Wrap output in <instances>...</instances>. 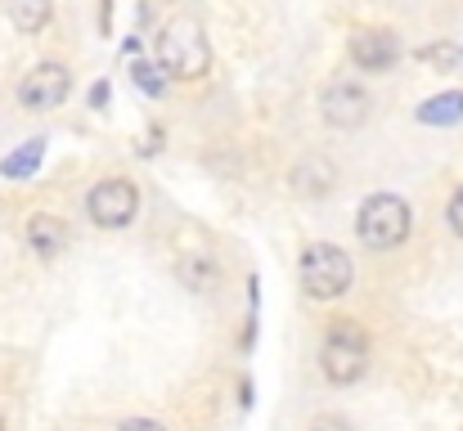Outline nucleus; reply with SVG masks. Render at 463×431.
I'll return each instance as SVG.
<instances>
[{
  "instance_id": "17",
  "label": "nucleus",
  "mask_w": 463,
  "mask_h": 431,
  "mask_svg": "<svg viewBox=\"0 0 463 431\" xmlns=\"http://www.w3.org/2000/svg\"><path fill=\"white\" fill-rule=\"evenodd\" d=\"M310 431H351V423H342V418H333V414H324V418H315Z\"/></svg>"
},
{
  "instance_id": "11",
  "label": "nucleus",
  "mask_w": 463,
  "mask_h": 431,
  "mask_svg": "<svg viewBox=\"0 0 463 431\" xmlns=\"http://www.w3.org/2000/svg\"><path fill=\"white\" fill-rule=\"evenodd\" d=\"M423 126H455L463 122V95L459 90H446V95H432V99H423L419 104V113H414Z\"/></svg>"
},
{
  "instance_id": "18",
  "label": "nucleus",
  "mask_w": 463,
  "mask_h": 431,
  "mask_svg": "<svg viewBox=\"0 0 463 431\" xmlns=\"http://www.w3.org/2000/svg\"><path fill=\"white\" fill-rule=\"evenodd\" d=\"M118 431H166L162 423H154V418H131V423H122Z\"/></svg>"
},
{
  "instance_id": "2",
  "label": "nucleus",
  "mask_w": 463,
  "mask_h": 431,
  "mask_svg": "<svg viewBox=\"0 0 463 431\" xmlns=\"http://www.w3.org/2000/svg\"><path fill=\"white\" fill-rule=\"evenodd\" d=\"M319 369H324V378L337 382V387L360 382L364 369H369V337H364V328L351 323V319H337V323L328 328L324 346H319Z\"/></svg>"
},
{
  "instance_id": "5",
  "label": "nucleus",
  "mask_w": 463,
  "mask_h": 431,
  "mask_svg": "<svg viewBox=\"0 0 463 431\" xmlns=\"http://www.w3.org/2000/svg\"><path fill=\"white\" fill-rule=\"evenodd\" d=\"M140 211V193L131 180H99L90 193H86V216L99 225V230H122L131 225Z\"/></svg>"
},
{
  "instance_id": "10",
  "label": "nucleus",
  "mask_w": 463,
  "mask_h": 431,
  "mask_svg": "<svg viewBox=\"0 0 463 431\" xmlns=\"http://www.w3.org/2000/svg\"><path fill=\"white\" fill-rule=\"evenodd\" d=\"M27 248L50 261V257H59V252L68 248V230H63L54 216H32V220H27Z\"/></svg>"
},
{
  "instance_id": "20",
  "label": "nucleus",
  "mask_w": 463,
  "mask_h": 431,
  "mask_svg": "<svg viewBox=\"0 0 463 431\" xmlns=\"http://www.w3.org/2000/svg\"><path fill=\"white\" fill-rule=\"evenodd\" d=\"M0 431H5V423H0Z\"/></svg>"
},
{
  "instance_id": "8",
  "label": "nucleus",
  "mask_w": 463,
  "mask_h": 431,
  "mask_svg": "<svg viewBox=\"0 0 463 431\" xmlns=\"http://www.w3.org/2000/svg\"><path fill=\"white\" fill-rule=\"evenodd\" d=\"M396 59H401V36H396V32L364 27V32L351 36V63H355L360 72H387Z\"/></svg>"
},
{
  "instance_id": "9",
  "label": "nucleus",
  "mask_w": 463,
  "mask_h": 431,
  "mask_svg": "<svg viewBox=\"0 0 463 431\" xmlns=\"http://www.w3.org/2000/svg\"><path fill=\"white\" fill-rule=\"evenodd\" d=\"M333 180H337V171L324 157H307L293 166V193H302V198H324L333 189Z\"/></svg>"
},
{
  "instance_id": "1",
  "label": "nucleus",
  "mask_w": 463,
  "mask_h": 431,
  "mask_svg": "<svg viewBox=\"0 0 463 431\" xmlns=\"http://www.w3.org/2000/svg\"><path fill=\"white\" fill-rule=\"evenodd\" d=\"M207 63H212V45H207L203 23L189 18V14L171 18V23L162 27V36H157V68H162L166 77L194 81V77L207 72Z\"/></svg>"
},
{
  "instance_id": "12",
  "label": "nucleus",
  "mask_w": 463,
  "mask_h": 431,
  "mask_svg": "<svg viewBox=\"0 0 463 431\" xmlns=\"http://www.w3.org/2000/svg\"><path fill=\"white\" fill-rule=\"evenodd\" d=\"M41 157H45V140H27L23 148H14V153L0 162V171H5L9 180H27V175H36Z\"/></svg>"
},
{
  "instance_id": "6",
  "label": "nucleus",
  "mask_w": 463,
  "mask_h": 431,
  "mask_svg": "<svg viewBox=\"0 0 463 431\" xmlns=\"http://www.w3.org/2000/svg\"><path fill=\"white\" fill-rule=\"evenodd\" d=\"M68 90H72V72L63 63H36L18 81V104L27 113H50V108H59L68 99Z\"/></svg>"
},
{
  "instance_id": "16",
  "label": "nucleus",
  "mask_w": 463,
  "mask_h": 431,
  "mask_svg": "<svg viewBox=\"0 0 463 431\" xmlns=\"http://www.w3.org/2000/svg\"><path fill=\"white\" fill-rule=\"evenodd\" d=\"M446 220H450V230L463 239V189H455V198L446 202Z\"/></svg>"
},
{
  "instance_id": "7",
  "label": "nucleus",
  "mask_w": 463,
  "mask_h": 431,
  "mask_svg": "<svg viewBox=\"0 0 463 431\" xmlns=\"http://www.w3.org/2000/svg\"><path fill=\"white\" fill-rule=\"evenodd\" d=\"M369 104H373V99H369V90H364L360 81H333V86L324 90V99H319V113H324L328 126L355 131V126H364Z\"/></svg>"
},
{
  "instance_id": "14",
  "label": "nucleus",
  "mask_w": 463,
  "mask_h": 431,
  "mask_svg": "<svg viewBox=\"0 0 463 431\" xmlns=\"http://www.w3.org/2000/svg\"><path fill=\"white\" fill-rule=\"evenodd\" d=\"M419 59L432 63L437 72H463V50L459 45H428V50H419Z\"/></svg>"
},
{
  "instance_id": "15",
  "label": "nucleus",
  "mask_w": 463,
  "mask_h": 431,
  "mask_svg": "<svg viewBox=\"0 0 463 431\" xmlns=\"http://www.w3.org/2000/svg\"><path fill=\"white\" fill-rule=\"evenodd\" d=\"M131 81H136L145 95H162V90H166V72H162L157 63H145V59L131 68Z\"/></svg>"
},
{
  "instance_id": "4",
  "label": "nucleus",
  "mask_w": 463,
  "mask_h": 431,
  "mask_svg": "<svg viewBox=\"0 0 463 431\" xmlns=\"http://www.w3.org/2000/svg\"><path fill=\"white\" fill-rule=\"evenodd\" d=\"M298 270H302V287L315 301H333V296H342L346 287L355 284V266H351V257L337 243H310L302 252Z\"/></svg>"
},
{
  "instance_id": "19",
  "label": "nucleus",
  "mask_w": 463,
  "mask_h": 431,
  "mask_svg": "<svg viewBox=\"0 0 463 431\" xmlns=\"http://www.w3.org/2000/svg\"><path fill=\"white\" fill-rule=\"evenodd\" d=\"M104 99H109V86H95V90H90V104H95V108H99V104H104Z\"/></svg>"
},
{
  "instance_id": "13",
  "label": "nucleus",
  "mask_w": 463,
  "mask_h": 431,
  "mask_svg": "<svg viewBox=\"0 0 463 431\" xmlns=\"http://www.w3.org/2000/svg\"><path fill=\"white\" fill-rule=\"evenodd\" d=\"M50 9H54L50 0H9V18H14V27L27 32V36L50 23Z\"/></svg>"
},
{
  "instance_id": "3",
  "label": "nucleus",
  "mask_w": 463,
  "mask_h": 431,
  "mask_svg": "<svg viewBox=\"0 0 463 431\" xmlns=\"http://www.w3.org/2000/svg\"><path fill=\"white\" fill-rule=\"evenodd\" d=\"M410 202L396 198V193H373L364 198L360 216H355V230H360V243L373 248V252H392L410 239Z\"/></svg>"
}]
</instances>
